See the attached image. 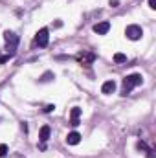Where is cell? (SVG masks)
Returning <instances> with one entry per match:
<instances>
[{"label": "cell", "mask_w": 156, "mask_h": 158, "mask_svg": "<svg viewBox=\"0 0 156 158\" xmlns=\"http://www.w3.org/2000/svg\"><path fill=\"white\" fill-rule=\"evenodd\" d=\"M114 90H116V81H112V79L110 81H105L103 86H101V92L103 94H112Z\"/></svg>", "instance_id": "obj_8"}, {"label": "cell", "mask_w": 156, "mask_h": 158, "mask_svg": "<svg viewBox=\"0 0 156 158\" xmlns=\"http://www.w3.org/2000/svg\"><path fill=\"white\" fill-rule=\"evenodd\" d=\"M50 132H51V131H50V127H48V125H44V127L40 129V132H39V140H40V149H44V143H46V142L50 140Z\"/></svg>", "instance_id": "obj_6"}, {"label": "cell", "mask_w": 156, "mask_h": 158, "mask_svg": "<svg viewBox=\"0 0 156 158\" xmlns=\"http://www.w3.org/2000/svg\"><path fill=\"white\" fill-rule=\"evenodd\" d=\"M48 40H50L48 30H46V28L39 30V31H37V37H35V44H37L39 48H46V46H48Z\"/></svg>", "instance_id": "obj_4"}, {"label": "cell", "mask_w": 156, "mask_h": 158, "mask_svg": "<svg viewBox=\"0 0 156 158\" xmlns=\"http://www.w3.org/2000/svg\"><path fill=\"white\" fill-rule=\"evenodd\" d=\"M51 79H53V74H51V72H46V74L40 77V81H42V83H48V81H51Z\"/></svg>", "instance_id": "obj_12"}, {"label": "cell", "mask_w": 156, "mask_h": 158, "mask_svg": "<svg viewBox=\"0 0 156 158\" xmlns=\"http://www.w3.org/2000/svg\"><path fill=\"white\" fill-rule=\"evenodd\" d=\"M79 142H81V134H79L77 131H74V132H70L66 136V143L68 145H77Z\"/></svg>", "instance_id": "obj_9"}, {"label": "cell", "mask_w": 156, "mask_h": 158, "mask_svg": "<svg viewBox=\"0 0 156 158\" xmlns=\"http://www.w3.org/2000/svg\"><path fill=\"white\" fill-rule=\"evenodd\" d=\"M109 30H110V22H97V24H94V31L97 33V35H107L109 33Z\"/></svg>", "instance_id": "obj_5"}, {"label": "cell", "mask_w": 156, "mask_h": 158, "mask_svg": "<svg viewBox=\"0 0 156 158\" xmlns=\"http://www.w3.org/2000/svg\"><path fill=\"white\" fill-rule=\"evenodd\" d=\"M77 59L83 63V64H86V63H92V61L96 59V55H94V53H84V55H83V53H79Z\"/></svg>", "instance_id": "obj_10"}, {"label": "cell", "mask_w": 156, "mask_h": 158, "mask_svg": "<svg viewBox=\"0 0 156 158\" xmlns=\"http://www.w3.org/2000/svg\"><path fill=\"white\" fill-rule=\"evenodd\" d=\"M6 153H7V145H4V143H2V145H0V158L6 156Z\"/></svg>", "instance_id": "obj_13"}, {"label": "cell", "mask_w": 156, "mask_h": 158, "mask_svg": "<svg viewBox=\"0 0 156 158\" xmlns=\"http://www.w3.org/2000/svg\"><path fill=\"white\" fill-rule=\"evenodd\" d=\"M79 116H81V109L79 107H74L72 112H70V125L72 127H77L79 125Z\"/></svg>", "instance_id": "obj_7"}, {"label": "cell", "mask_w": 156, "mask_h": 158, "mask_svg": "<svg viewBox=\"0 0 156 158\" xmlns=\"http://www.w3.org/2000/svg\"><path fill=\"white\" fill-rule=\"evenodd\" d=\"M142 83H143V77H142L140 74L127 76V77L123 79V90H121V96H129V94H130V90H132V88H136V86H140Z\"/></svg>", "instance_id": "obj_1"}, {"label": "cell", "mask_w": 156, "mask_h": 158, "mask_svg": "<svg viewBox=\"0 0 156 158\" xmlns=\"http://www.w3.org/2000/svg\"><path fill=\"white\" fill-rule=\"evenodd\" d=\"M149 7L151 9H156V0H149Z\"/></svg>", "instance_id": "obj_14"}, {"label": "cell", "mask_w": 156, "mask_h": 158, "mask_svg": "<svg viewBox=\"0 0 156 158\" xmlns=\"http://www.w3.org/2000/svg\"><path fill=\"white\" fill-rule=\"evenodd\" d=\"M7 59H9V55H0V64H2V63H6Z\"/></svg>", "instance_id": "obj_15"}, {"label": "cell", "mask_w": 156, "mask_h": 158, "mask_svg": "<svg viewBox=\"0 0 156 158\" xmlns=\"http://www.w3.org/2000/svg\"><path fill=\"white\" fill-rule=\"evenodd\" d=\"M125 35H127L130 40H138L142 35H143V30H142L140 26H136V24H130V26H127Z\"/></svg>", "instance_id": "obj_3"}, {"label": "cell", "mask_w": 156, "mask_h": 158, "mask_svg": "<svg viewBox=\"0 0 156 158\" xmlns=\"http://www.w3.org/2000/svg\"><path fill=\"white\" fill-rule=\"evenodd\" d=\"M53 109H55V107H53V105H48V107H46V109H44V112H51V110H53Z\"/></svg>", "instance_id": "obj_16"}, {"label": "cell", "mask_w": 156, "mask_h": 158, "mask_svg": "<svg viewBox=\"0 0 156 158\" xmlns=\"http://www.w3.org/2000/svg\"><path fill=\"white\" fill-rule=\"evenodd\" d=\"M114 63H117V64L127 63V55H123V53H116V55H114Z\"/></svg>", "instance_id": "obj_11"}, {"label": "cell", "mask_w": 156, "mask_h": 158, "mask_svg": "<svg viewBox=\"0 0 156 158\" xmlns=\"http://www.w3.org/2000/svg\"><path fill=\"white\" fill-rule=\"evenodd\" d=\"M4 39H6V50H7V55L13 57L15 52H17V46H18V37H17L13 31H6V33H4Z\"/></svg>", "instance_id": "obj_2"}]
</instances>
